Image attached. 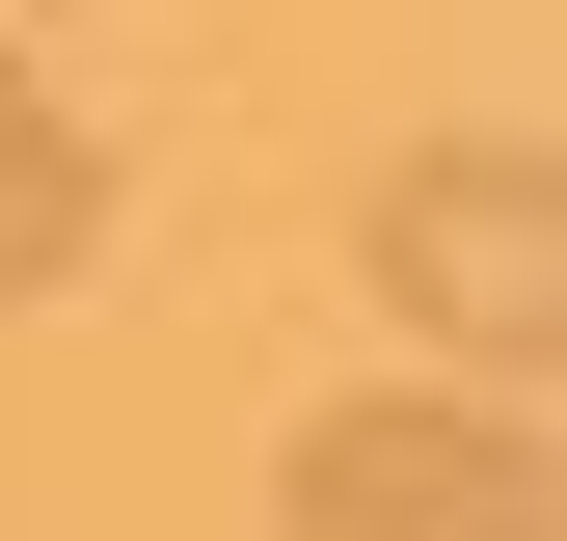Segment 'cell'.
<instances>
[{
    "label": "cell",
    "mask_w": 567,
    "mask_h": 541,
    "mask_svg": "<svg viewBox=\"0 0 567 541\" xmlns=\"http://www.w3.org/2000/svg\"><path fill=\"white\" fill-rule=\"evenodd\" d=\"M82 244H109V135L54 109V82H0V298H54Z\"/></svg>",
    "instance_id": "obj_3"
},
{
    "label": "cell",
    "mask_w": 567,
    "mask_h": 541,
    "mask_svg": "<svg viewBox=\"0 0 567 541\" xmlns=\"http://www.w3.org/2000/svg\"><path fill=\"white\" fill-rule=\"evenodd\" d=\"M270 541H540V433L514 379H379L270 460Z\"/></svg>",
    "instance_id": "obj_1"
},
{
    "label": "cell",
    "mask_w": 567,
    "mask_h": 541,
    "mask_svg": "<svg viewBox=\"0 0 567 541\" xmlns=\"http://www.w3.org/2000/svg\"><path fill=\"white\" fill-rule=\"evenodd\" d=\"M379 298H405V353H460V379L540 353V298H567V190H540V135H405V190H379Z\"/></svg>",
    "instance_id": "obj_2"
}]
</instances>
